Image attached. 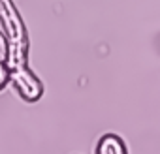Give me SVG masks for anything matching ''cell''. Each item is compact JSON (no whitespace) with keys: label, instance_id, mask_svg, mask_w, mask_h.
<instances>
[{"label":"cell","instance_id":"6da1fadb","mask_svg":"<svg viewBox=\"0 0 160 154\" xmlns=\"http://www.w3.org/2000/svg\"><path fill=\"white\" fill-rule=\"evenodd\" d=\"M0 21H2L4 36L8 40V58H6L8 71L27 66L28 36L25 23L12 0H0Z\"/></svg>","mask_w":160,"mask_h":154},{"label":"cell","instance_id":"5b68a950","mask_svg":"<svg viewBox=\"0 0 160 154\" xmlns=\"http://www.w3.org/2000/svg\"><path fill=\"white\" fill-rule=\"evenodd\" d=\"M8 81H10V71H8L4 62H0V90L8 85Z\"/></svg>","mask_w":160,"mask_h":154},{"label":"cell","instance_id":"3957f363","mask_svg":"<svg viewBox=\"0 0 160 154\" xmlns=\"http://www.w3.org/2000/svg\"><path fill=\"white\" fill-rule=\"evenodd\" d=\"M96 154H126V147L119 135L108 133L98 141Z\"/></svg>","mask_w":160,"mask_h":154},{"label":"cell","instance_id":"7a4b0ae2","mask_svg":"<svg viewBox=\"0 0 160 154\" xmlns=\"http://www.w3.org/2000/svg\"><path fill=\"white\" fill-rule=\"evenodd\" d=\"M10 83L19 92V96L27 102H38L43 94V85L38 77L30 71L28 66L10 70Z\"/></svg>","mask_w":160,"mask_h":154},{"label":"cell","instance_id":"277c9868","mask_svg":"<svg viewBox=\"0 0 160 154\" xmlns=\"http://www.w3.org/2000/svg\"><path fill=\"white\" fill-rule=\"evenodd\" d=\"M6 58H8V40H6L4 32L0 30V62L6 64Z\"/></svg>","mask_w":160,"mask_h":154}]
</instances>
